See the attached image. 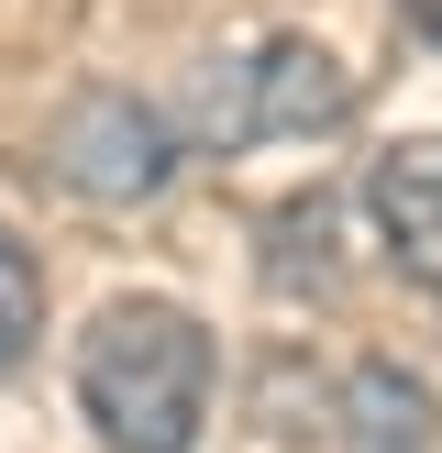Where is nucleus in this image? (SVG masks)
I'll return each instance as SVG.
<instances>
[{"label":"nucleus","instance_id":"nucleus-4","mask_svg":"<svg viewBox=\"0 0 442 453\" xmlns=\"http://www.w3.org/2000/svg\"><path fill=\"white\" fill-rule=\"evenodd\" d=\"M354 111V78L321 56V44H265L255 66H243V111L232 133H321Z\"/></svg>","mask_w":442,"mask_h":453},{"label":"nucleus","instance_id":"nucleus-3","mask_svg":"<svg viewBox=\"0 0 442 453\" xmlns=\"http://www.w3.org/2000/svg\"><path fill=\"white\" fill-rule=\"evenodd\" d=\"M365 211H376V243L409 288H442V133H409V144L376 155L365 177Z\"/></svg>","mask_w":442,"mask_h":453},{"label":"nucleus","instance_id":"nucleus-6","mask_svg":"<svg viewBox=\"0 0 442 453\" xmlns=\"http://www.w3.org/2000/svg\"><path fill=\"white\" fill-rule=\"evenodd\" d=\"M34 343H44V265H34V243L0 233V376H11Z\"/></svg>","mask_w":442,"mask_h":453},{"label":"nucleus","instance_id":"nucleus-2","mask_svg":"<svg viewBox=\"0 0 442 453\" xmlns=\"http://www.w3.org/2000/svg\"><path fill=\"white\" fill-rule=\"evenodd\" d=\"M44 166L78 199H100V211H133V199H155L177 177V133H166V111H144L133 88H78V100L56 111V133H44Z\"/></svg>","mask_w":442,"mask_h":453},{"label":"nucleus","instance_id":"nucleus-1","mask_svg":"<svg viewBox=\"0 0 442 453\" xmlns=\"http://www.w3.org/2000/svg\"><path fill=\"white\" fill-rule=\"evenodd\" d=\"M210 321L177 299H110L78 332V410L110 453H199L210 432Z\"/></svg>","mask_w":442,"mask_h":453},{"label":"nucleus","instance_id":"nucleus-5","mask_svg":"<svg viewBox=\"0 0 442 453\" xmlns=\"http://www.w3.org/2000/svg\"><path fill=\"white\" fill-rule=\"evenodd\" d=\"M431 388L398 365H354L343 376V453H431Z\"/></svg>","mask_w":442,"mask_h":453},{"label":"nucleus","instance_id":"nucleus-7","mask_svg":"<svg viewBox=\"0 0 442 453\" xmlns=\"http://www.w3.org/2000/svg\"><path fill=\"white\" fill-rule=\"evenodd\" d=\"M398 22H409L420 44H442V0H398Z\"/></svg>","mask_w":442,"mask_h":453}]
</instances>
